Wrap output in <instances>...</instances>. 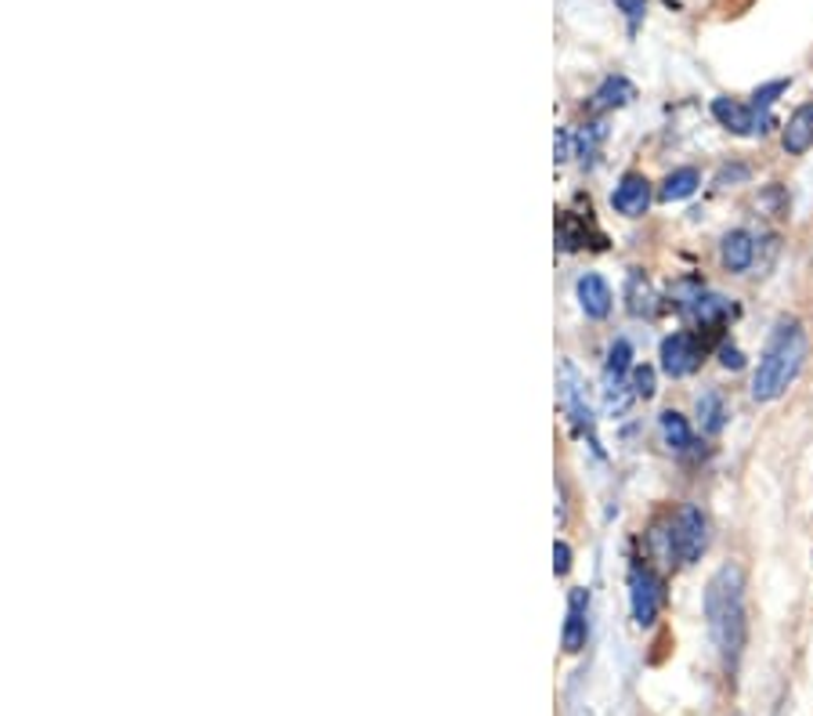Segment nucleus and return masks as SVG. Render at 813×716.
I'll list each match as a JSON object with an SVG mask.
<instances>
[{
    "instance_id": "f257e3e1",
    "label": "nucleus",
    "mask_w": 813,
    "mask_h": 716,
    "mask_svg": "<svg viewBox=\"0 0 813 716\" xmlns=\"http://www.w3.org/2000/svg\"><path fill=\"white\" fill-rule=\"evenodd\" d=\"M705 619L727 676L738 673L749 644V611H745V576L738 565H724L705 586Z\"/></svg>"
},
{
    "instance_id": "f03ea898",
    "label": "nucleus",
    "mask_w": 813,
    "mask_h": 716,
    "mask_svg": "<svg viewBox=\"0 0 813 716\" xmlns=\"http://www.w3.org/2000/svg\"><path fill=\"white\" fill-rule=\"evenodd\" d=\"M806 362V330L799 319H778L767 336V348L759 355V370L752 376V398L773 402L792 387Z\"/></svg>"
},
{
    "instance_id": "7ed1b4c3",
    "label": "nucleus",
    "mask_w": 813,
    "mask_h": 716,
    "mask_svg": "<svg viewBox=\"0 0 813 716\" xmlns=\"http://www.w3.org/2000/svg\"><path fill=\"white\" fill-rule=\"evenodd\" d=\"M709 546V521H705L702 506H680V514L668 525V554L676 557L680 565H694Z\"/></svg>"
},
{
    "instance_id": "20e7f679",
    "label": "nucleus",
    "mask_w": 813,
    "mask_h": 716,
    "mask_svg": "<svg viewBox=\"0 0 813 716\" xmlns=\"http://www.w3.org/2000/svg\"><path fill=\"white\" fill-rule=\"evenodd\" d=\"M557 387H560V402H564V413L571 416L575 431H579L589 446L600 452V438H597V420H593V409H589V398H586V387L579 381V373H575L571 362H560V376H557Z\"/></svg>"
},
{
    "instance_id": "39448f33",
    "label": "nucleus",
    "mask_w": 813,
    "mask_h": 716,
    "mask_svg": "<svg viewBox=\"0 0 813 716\" xmlns=\"http://www.w3.org/2000/svg\"><path fill=\"white\" fill-rule=\"evenodd\" d=\"M629 605H633V619L637 627H651L659 619L662 608V579L654 576V568L644 562L629 565Z\"/></svg>"
},
{
    "instance_id": "423d86ee",
    "label": "nucleus",
    "mask_w": 813,
    "mask_h": 716,
    "mask_svg": "<svg viewBox=\"0 0 813 716\" xmlns=\"http://www.w3.org/2000/svg\"><path fill=\"white\" fill-rule=\"evenodd\" d=\"M702 355H705V348H702V341L694 333H673V336H665L662 351H659L662 370H665V376H673V381H680V376H691L694 370H698L702 366Z\"/></svg>"
},
{
    "instance_id": "0eeeda50",
    "label": "nucleus",
    "mask_w": 813,
    "mask_h": 716,
    "mask_svg": "<svg viewBox=\"0 0 813 716\" xmlns=\"http://www.w3.org/2000/svg\"><path fill=\"white\" fill-rule=\"evenodd\" d=\"M713 116L719 127L734 130V135H763L767 130V116H759L749 101H734V98H713Z\"/></svg>"
},
{
    "instance_id": "6e6552de",
    "label": "nucleus",
    "mask_w": 813,
    "mask_h": 716,
    "mask_svg": "<svg viewBox=\"0 0 813 716\" xmlns=\"http://www.w3.org/2000/svg\"><path fill=\"white\" fill-rule=\"evenodd\" d=\"M586 637H589V590L586 586H575L568 594V619H564L560 644L568 655H579L586 648Z\"/></svg>"
},
{
    "instance_id": "1a4fd4ad",
    "label": "nucleus",
    "mask_w": 813,
    "mask_h": 716,
    "mask_svg": "<svg viewBox=\"0 0 813 716\" xmlns=\"http://www.w3.org/2000/svg\"><path fill=\"white\" fill-rule=\"evenodd\" d=\"M611 206H614V211H619L622 217H640V214H648V206H651V181H648L644 174H637V171L622 174V181H619V185H614V192H611Z\"/></svg>"
},
{
    "instance_id": "9d476101",
    "label": "nucleus",
    "mask_w": 813,
    "mask_h": 716,
    "mask_svg": "<svg viewBox=\"0 0 813 716\" xmlns=\"http://www.w3.org/2000/svg\"><path fill=\"white\" fill-rule=\"evenodd\" d=\"M575 293H579V304L589 319H608L611 316V286L597 276V271H586V276L575 282Z\"/></svg>"
},
{
    "instance_id": "9b49d317",
    "label": "nucleus",
    "mask_w": 813,
    "mask_h": 716,
    "mask_svg": "<svg viewBox=\"0 0 813 716\" xmlns=\"http://www.w3.org/2000/svg\"><path fill=\"white\" fill-rule=\"evenodd\" d=\"M719 260H724V268L734 271V276L749 271V268H752V260H756V239H752L745 228L727 232L724 243H719Z\"/></svg>"
},
{
    "instance_id": "f8f14e48",
    "label": "nucleus",
    "mask_w": 813,
    "mask_h": 716,
    "mask_svg": "<svg viewBox=\"0 0 813 716\" xmlns=\"http://www.w3.org/2000/svg\"><path fill=\"white\" fill-rule=\"evenodd\" d=\"M781 146L789 156H803L810 146H813V101L806 106H799L789 124H784V135H781Z\"/></svg>"
},
{
    "instance_id": "ddd939ff",
    "label": "nucleus",
    "mask_w": 813,
    "mask_h": 716,
    "mask_svg": "<svg viewBox=\"0 0 813 716\" xmlns=\"http://www.w3.org/2000/svg\"><path fill=\"white\" fill-rule=\"evenodd\" d=\"M633 348H629V341H614L608 348V362H605V381H608V398L614 402V395L619 391H625V376H633Z\"/></svg>"
},
{
    "instance_id": "4468645a",
    "label": "nucleus",
    "mask_w": 813,
    "mask_h": 716,
    "mask_svg": "<svg viewBox=\"0 0 813 716\" xmlns=\"http://www.w3.org/2000/svg\"><path fill=\"white\" fill-rule=\"evenodd\" d=\"M659 427H662L665 446L673 449V452H691V449H694V431H691V424H687V416H684V413L665 409V413L659 416Z\"/></svg>"
},
{
    "instance_id": "2eb2a0df",
    "label": "nucleus",
    "mask_w": 813,
    "mask_h": 716,
    "mask_svg": "<svg viewBox=\"0 0 813 716\" xmlns=\"http://www.w3.org/2000/svg\"><path fill=\"white\" fill-rule=\"evenodd\" d=\"M702 185V171L698 167H676L673 174H665L659 195L665 203H676V200H687V195H694Z\"/></svg>"
},
{
    "instance_id": "dca6fc26",
    "label": "nucleus",
    "mask_w": 813,
    "mask_h": 716,
    "mask_svg": "<svg viewBox=\"0 0 813 716\" xmlns=\"http://www.w3.org/2000/svg\"><path fill=\"white\" fill-rule=\"evenodd\" d=\"M698 424L702 435H719L727 427V402L719 391H705L698 398Z\"/></svg>"
},
{
    "instance_id": "f3484780",
    "label": "nucleus",
    "mask_w": 813,
    "mask_h": 716,
    "mask_svg": "<svg viewBox=\"0 0 813 716\" xmlns=\"http://www.w3.org/2000/svg\"><path fill=\"white\" fill-rule=\"evenodd\" d=\"M637 90H633V84L625 81V76H608L605 84L597 87V95H593V109L597 113H608V109H622L629 98H633Z\"/></svg>"
},
{
    "instance_id": "a211bd4d",
    "label": "nucleus",
    "mask_w": 813,
    "mask_h": 716,
    "mask_svg": "<svg viewBox=\"0 0 813 716\" xmlns=\"http://www.w3.org/2000/svg\"><path fill=\"white\" fill-rule=\"evenodd\" d=\"M687 311H691V319L694 322H702V325H719L727 319V301L724 297H713V293H698V297H691V304H687Z\"/></svg>"
},
{
    "instance_id": "6ab92c4d",
    "label": "nucleus",
    "mask_w": 813,
    "mask_h": 716,
    "mask_svg": "<svg viewBox=\"0 0 813 716\" xmlns=\"http://www.w3.org/2000/svg\"><path fill=\"white\" fill-rule=\"evenodd\" d=\"M789 87H792V81H770V84H763V87H756L749 106H752L759 116H767V120H770V106H773V101H778Z\"/></svg>"
},
{
    "instance_id": "aec40b11",
    "label": "nucleus",
    "mask_w": 813,
    "mask_h": 716,
    "mask_svg": "<svg viewBox=\"0 0 813 716\" xmlns=\"http://www.w3.org/2000/svg\"><path fill=\"white\" fill-rule=\"evenodd\" d=\"M629 311H633V316L651 311V290H648V279H640V271L629 276Z\"/></svg>"
},
{
    "instance_id": "412c9836",
    "label": "nucleus",
    "mask_w": 813,
    "mask_h": 716,
    "mask_svg": "<svg viewBox=\"0 0 813 716\" xmlns=\"http://www.w3.org/2000/svg\"><path fill=\"white\" fill-rule=\"evenodd\" d=\"M629 384H633L637 398H651L654 395V370L651 366H637L633 376H629Z\"/></svg>"
},
{
    "instance_id": "4be33fe9",
    "label": "nucleus",
    "mask_w": 813,
    "mask_h": 716,
    "mask_svg": "<svg viewBox=\"0 0 813 716\" xmlns=\"http://www.w3.org/2000/svg\"><path fill=\"white\" fill-rule=\"evenodd\" d=\"M614 8L625 15L629 30H637V25L644 22V15H648V0H614Z\"/></svg>"
},
{
    "instance_id": "5701e85b",
    "label": "nucleus",
    "mask_w": 813,
    "mask_h": 716,
    "mask_svg": "<svg viewBox=\"0 0 813 716\" xmlns=\"http://www.w3.org/2000/svg\"><path fill=\"white\" fill-rule=\"evenodd\" d=\"M554 571H557V576H568V571H571V546L564 539L554 543Z\"/></svg>"
},
{
    "instance_id": "b1692460",
    "label": "nucleus",
    "mask_w": 813,
    "mask_h": 716,
    "mask_svg": "<svg viewBox=\"0 0 813 716\" xmlns=\"http://www.w3.org/2000/svg\"><path fill=\"white\" fill-rule=\"evenodd\" d=\"M719 366H724V370H741V366H745L741 348H734V344H724V348H719Z\"/></svg>"
}]
</instances>
